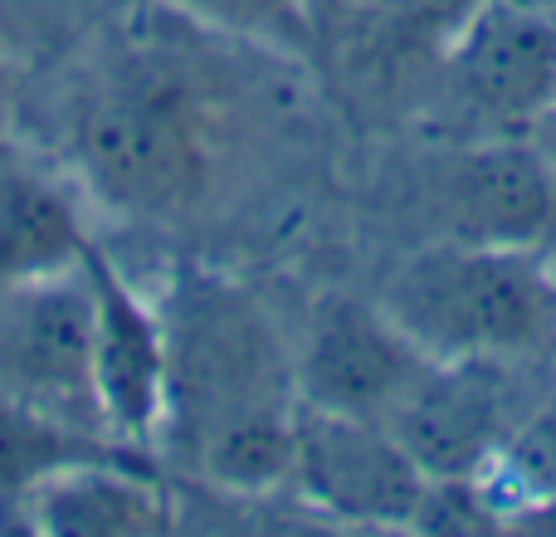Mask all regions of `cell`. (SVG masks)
Returning <instances> with one entry per match:
<instances>
[{"label": "cell", "instance_id": "obj_1", "mask_svg": "<svg viewBox=\"0 0 556 537\" xmlns=\"http://www.w3.org/2000/svg\"><path fill=\"white\" fill-rule=\"evenodd\" d=\"M166 415L162 440L230 494L283 489L293 454V342L235 278L186 268L166 288Z\"/></svg>", "mask_w": 556, "mask_h": 537}, {"label": "cell", "instance_id": "obj_2", "mask_svg": "<svg viewBox=\"0 0 556 537\" xmlns=\"http://www.w3.org/2000/svg\"><path fill=\"white\" fill-rule=\"evenodd\" d=\"M64 137L78 186L117 215L172 225L215 186L220 93L181 49L123 45L74 88Z\"/></svg>", "mask_w": 556, "mask_h": 537}, {"label": "cell", "instance_id": "obj_3", "mask_svg": "<svg viewBox=\"0 0 556 537\" xmlns=\"http://www.w3.org/2000/svg\"><path fill=\"white\" fill-rule=\"evenodd\" d=\"M381 308L434 362H528L556 342V254L425 240L386 278Z\"/></svg>", "mask_w": 556, "mask_h": 537}, {"label": "cell", "instance_id": "obj_4", "mask_svg": "<svg viewBox=\"0 0 556 537\" xmlns=\"http://www.w3.org/2000/svg\"><path fill=\"white\" fill-rule=\"evenodd\" d=\"M434 98L459 137H532L556 98V10L479 0L434 59Z\"/></svg>", "mask_w": 556, "mask_h": 537}, {"label": "cell", "instance_id": "obj_5", "mask_svg": "<svg viewBox=\"0 0 556 537\" xmlns=\"http://www.w3.org/2000/svg\"><path fill=\"white\" fill-rule=\"evenodd\" d=\"M93 347L98 298L88 260L64 274L0 288V401H15L78 435H108Z\"/></svg>", "mask_w": 556, "mask_h": 537}, {"label": "cell", "instance_id": "obj_6", "mask_svg": "<svg viewBox=\"0 0 556 537\" xmlns=\"http://www.w3.org/2000/svg\"><path fill=\"white\" fill-rule=\"evenodd\" d=\"M283 489L346 528H420L434 484L386 421L298 405Z\"/></svg>", "mask_w": 556, "mask_h": 537}, {"label": "cell", "instance_id": "obj_7", "mask_svg": "<svg viewBox=\"0 0 556 537\" xmlns=\"http://www.w3.org/2000/svg\"><path fill=\"white\" fill-rule=\"evenodd\" d=\"M430 240L547 245L556 225V166L538 137H454L425 172Z\"/></svg>", "mask_w": 556, "mask_h": 537}, {"label": "cell", "instance_id": "obj_8", "mask_svg": "<svg viewBox=\"0 0 556 537\" xmlns=\"http://www.w3.org/2000/svg\"><path fill=\"white\" fill-rule=\"evenodd\" d=\"M425 366L430 357L401 333L381 298L362 303L327 294L293 342L298 405L366 415V421H386Z\"/></svg>", "mask_w": 556, "mask_h": 537}, {"label": "cell", "instance_id": "obj_9", "mask_svg": "<svg viewBox=\"0 0 556 537\" xmlns=\"http://www.w3.org/2000/svg\"><path fill=\"white\" fill-rule=\"evenodd\" d=\"M518 405L508 362H434L415 376L386 425L430 484H473L503 450Z\"/></svg>", "mask_w": 556, "mask_h": 537}, {"label": "cell", "instance_id": "obj_10", "mask_svg": "<svg viewBox=\"0 0 556 537\" xmlns=\"http://www.w3.org/2000/svg\"><path fill=\"white\" fill-rule=\"evenodd\" d=\"M88 268H93V298H98L93 376H98L103 425L117 445H152L162 440V415H166L162 308L147 303L98 245L88 254Z\"/></svg>", "mask_w": 556, "mask_h": 537}, {"label": "cell", "instance_id": "obj_11", "mask_svg": "<svg viewBox=\"0 0 556 537\" xmlns=\"http://www.w3.org/2000/svg\"><path fill=\"white\" fill-rule=\"evenodd\" d=\"M15 523L35 533H172V494L137 464L108 454H68L15 494Z\"/></svg>", "mask_w": 556, "mask_h": 537}, {"label": "cell", "instance_id": "obj_12", "mask_svg": "<svg viewBox=\"0 0 556 537\" xmlns=\"http://www.w3.org/2000/svg\"><path fill=\"white\" fill-rule=\"evenodd\" d=\"M93 250L78 196L35 152L0 137V288L78 268Z\"/></svg>", "mask_w": 556, "mask_h": 537}, {"label": "cell", "instance_id": "obj_13", "mask_svg": "<svg viewBox=\"0 0 556 537\" xmlns=\"http://www.w3.org/2000/svg\"><path fill=\"white\" fill-rule=\"evenodd\" d=\"M479 0H352L317 45H337L362 64H434Z\"/></svg>", "mask_w": 556, "mask_h": 537}, {"label": "cell", "instance_id": "obj_14", "mask_svg": "<svg viewBox=\"0 0 556 537\" xmlns=\"http://www.w3.org/2000/svg\"><path fill=\"white\" fill-rule=\"evenodd\" d=\"M469 489L493 523H556V391L513 421L503 450Z\"/></svg>", "mask_w": 556, "mask_h": 537}, {"label": "cell", "instance_id": "obj_15", "mask_svg": "<svg viewBox=\"0 0 556 537\" xmlns=\"http://www.w3.org/2000/svg\"><path fill=\"white\" fill-rule=\"evenodd\" d=\"M162 15L201 29V35L230 39V45L274 49V54H307L313 49V20L307 0H152Z\"/></svg>", "mask_w": 556, "mask_h": 537}, {"label": "cell", "instance_id": "obj_16", "mask_svg": "<svg viewBox=\"0 0 556 537\" xmlns=\"http://www.w3.org/2000/svg\"><path fill=\"white\" fill-rule=\"evenodd\" d=\"M532 137H538V147H542V152H547V162L556 166V98H552L547 117H542V123H538V133H532Z\"/></svg>", "mask_w": 556, "mask_h": 537}, {"label": "cell", "instance_id": "obj_17", "mask_svg": "<svg viewBox=\"0 0 556 537\" xmlns=\"http://www.w3.org/2000/svg\"><path fill=\"white\" fill-rule=\"evenodd\" d=\"M5 113H10V74H5V59H0V137H5Z\"/></svg>", "mask_w": 556, "mask_h": 537}, {"label": "cell", "instance_id": "obj_18", "mask_svg": "<svg viewBox=\"0 0 556 537\" xmlns=\"http://www.w3.org/2000/svg\"><path fill=\"white\" fill-rule=\"evenodd\" d=\"M547 357H552V366H556V342H552V352H547Z\"/></svg>", "mask_w": 556, "mask_h": 537}, {"label": "cell", "instance_id": "obj_19", "mask_svg": "<svg viewBox=\"0 0 556 537\" xmlns=\"http://www.w3.org/2000/svg\"><path fill=\"white\" fill-rule=\"evenodd\" d=\"M542 5H552V10H556V0H542Z\"/></svg>", "mask_w": 556, "mask_h": 537}]
</instances>
